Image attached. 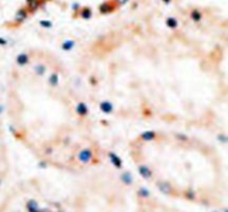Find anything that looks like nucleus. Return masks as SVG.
Returning <instances> with one entry per match:
<instances>
[{"label": "nucleus", "instance_id": "obj_25", "mask_svg": "<svg viewBox=\"0 0 228 212\" xmlns=\"http://www.w3.org/2000/svg\"><path fill=\"white\" fill-rule=\"evenodd\" d=\"M163 1H164L165 4H169V2H170V1H171V0H163Z\"/></svg>", "mask_w": 228, "mask_h": 212}, {"label": "nucleus", "instance_id": "obj_23", "mask_svg": "<svg viewBox=\"0 0 228 212\" xmlns=\"http://www.w3.org/2000/svg\"><path fill=\"white\" fill-rule=\"evenodd\" d=\"M129 0H115V2L117 4V6H124L126 5Z\"/></svg>", "mask_w": 228, "mask_h": 212}, {"label": "nucleus", "instance_id": "obj_24", "mask_svg": "<svg viewBox=\"0 0 228 212\" xmlns=\"http://www.w3.org/2000/svg\"><path fill=\"white\" fill-rule=\"evenodd\" d=\"M177 138H179L180 140H183V141H187V140H188V138H187L186 136H183L181 133H178V134H177Z\"/></svg>", "mask_w": 228, "mask_h": 212}, {"label": "nucleus", "instance_id": "obj_9", "mask_svg": "<svg viewBox=\"0 0 228 212\" xmlns=\"http://www.w3.org/2000/svg\"><path fill=\"white\" fill-rule=\"evenodd\" d=\"M108 157H109V159H110V162H112V165L116 167L117 169H121L122 168V160L117 155L115 152H109L108 153Z\"/></svg>", "mask_w": 228, "mask_h": 212}, {"label": "nucleus", "instance_id": "obj_1", "mask_svg": "<svg viewBox=\"0 0 228 212\" xmlns=\"http://www.w3.org/2000/svg\"><path fill=\"white\" fill-rule=\"evenodd\" d=\"M94 157V151L90 148H85L80 150L78 153V160L81 163H89Z\"/></svg>", "mask_w": 228, "mask_h": 212}, {"label": "nucleus", "instance_id": "obj_26", "mask_svg": "<svg viewBox=\"0 0 228 212\" xmlns=\"http://www.w3.org/2000/svg\"><path fill=\"white\" fill-rule=\"evenodd\" d=\"M214 212H219V211H214Z\"/></svg>", "mask_w": 228, "mask_h": 212}, {"label": "nucleus", "instance_id": "obj_19", "mask_svg": "<svg viewBox=\"0 0 228 212\" xmlns=\"http://www.w3.org/2000/svg\"><path fill=\"white\" fill-rule=\"evenodd\" d=\"M138 196L143 198V199H146V198H149L150 196V192H149L148 189H146L145 187H141V188H139V190L137 191Z\"/></svg>", "mask_w": 228, "mask_h": 212}, {"label": "nucleus", "instance_id": "obj_4", "mask_svg": "<svg viewBox=\"0 0 228 212\" xmlns=\"http://www.w3.org/2000/svg\"><path fill=\"white\" fill-rule=\"evenodd\" d=\"M157 187H158V189H159V191L163 194L170 196L173 193V187L167 181H158L157 182Z\"/></svg>", "mask_w": 228, "mask_h": 212}, {"label": "nucleus", "instance_id": "obj_5", "mask_svg": "<svg viewBox=\"0 0 228 212\" xmlns=\"http://www.w3.org/2000/svg\"><path fill=\"white\" fill-rule=\"evenodd\" d=\"M117 4L115 1L112 2H105V4H101L100 7H99V12L100 13H104V15H107V13H110L112 11H114L116 9Z\"/></svg>", "mask_w": 228, "mask_h": 212}, {"label": "nucleus", "instance_id": "obj_13", "mask_svg": "<svg viewBox=\"0 0 228 212\" xmlns=\"http://www.w3.org/2000/svg\"><path fill=\"white\" fill-rule=\"evenodd\" d=\"M27 1V11L35 12L40 6V0H26Z\"/></svg>", "mask_w": 228, "mask_h": 212}, {"label": "nucleus", "instance_id": "obj_14", "mask_svg": "<svg viewBox=\"0 0 228 212\" xmlns=\"http://www.w3.org/2000/svg\"><path fill=\"white\" fill-rule=\"evenodd\" d=\"M33 71H35V74L43 77V74L47 72V66L45 64H37L33 67Z\"/></svg>", "mask_w": 228, "mask_h": 212}, {"label": "nucleus", "instance_id": "obj_18", "mask_svg": "<svg viewBox=\"0 0 228 212\" xmlns=\"http://www.w3.org/2000/svg\"><path fill=\"white\" fill-rule=\"evenodd\" d=\"M92 16V11L90 8H84L80 10V17H82L84 19H89Z\"/></svg>", "mask_w": 228, "mask_h": 212}, {"label": "nucleus", "instance_id": "obj_10", "mask_svg": "<svg viewBox=\"0 0 228 212\" xmlns=\"http://www.w3.org/2000/svg\"><path fill=\"white\" fill-rule=\"evenodd\" d=\"M27 17H28V11H27L26 8L20 9V10L17 12L16 17H15V21H16L17 25H21L22 22L27 19Z\"/></svg>", "mask_w": 228, "mask_h": 212}, {"label": "nucleus", "instance_id": "obj_11", "mask_svg": "<svg viewBox=\"0 0 228 212\" xmlns=\"http://www.w3.org/2000/svg\"><path fill=\"white\" fill-rule=\"evenodd\" d=\"M156 137H157V132L153 131V130H149V131H145V132L141 133L139 138L145 142H148V141H153Z\"/></svg>", "mask_w": 228, "mask_h": 212}, {"label": "nucleus", "instance_id": "obj_6", "mask_svg": "<svg viewBox=\"0 0 228 212\" xmlns=\"http://www.w3.org/2000/svg\"><path fill=\"white\" fill-rule=\"evenodd\" d=\"M16 62L18 66L20 67H23V66H27L30 62V54L27 52H20L16 58Z\"/></svg>", "mask_w": 228, "mask_h": 212}, {"label": "nucleus", "instance_id": "obj_8", "mask_svg": "<svg viewBox=\"0 0 228 212\" xmlns=\"http://www.w3.org/2000/svg\"><path fill=\"white\" fill-rule=\"evenodd\" d=\"M76 112L77 114L81 118H86L89 113V109L86 105L85 102H79L77 106H76Z\"/></svg>", "mask_w": 228, "mask_h": 212}, {"label": "nucleus", "instance_id": "obj_22", "mask_svg": "<svg viewBox=\"0 0 228 212\" xmlns=\"http://www.w3.org/2000/svg\"><path fill=\"white\" fill-rule=\"evenodd\" d=\"M39 25H40L41 27H43V28H46V29H49V28H51V27H53V23H51V22H50V21H45V20H43V21L39 22Z\"/></svg>", "mask_w": 228, "mask_h": 212}, {"label": "nucleus", "instance_id": "obj_2", "mask_svg": "<svg viewBox=\"0 0 228 212\" xmlns=\"http://www.w3.org/2000/svg\"><path fill=\"white\" fill-rule=\"evenodd\" d=\"M26 209L28 212H49L47 208H43V209H40L38 202L33 199H30L28 200V202L26 203Z\"/></svg>", "mask_w": 228, "mask_h": 212}, {"label": "nucleus", "instance_id": "obj_3", "mask_svg": "<svg viewBox=\"0 0 228 212\" xmlns=\"http://www.w3.org/2000/svg\"><path fill=\"white\" fill-rule=\"evenodd\" d=\"M138 172L145 180H150L153 178V170L146 165H138Z\"/></svg>", "mask_w": 228, "mask_h": 212}, {"label": "nucleus", "instance_id": "obj_12", "mask_svg": "<svg viewBox=\"0 0 228 212\" xmlns=\"http://www.w3.org/2000/svg\"><path fill=\"white\" fill-rule=\"evenodd\" d=\"M120 180L122 181L124 184H126V186H131L134 183V177L129 171H125V172H122L121 175H120Z\"/></svg>", "mask_w": 228, "mask_h": 212}, {"label": "nucleus", "instance_id": "obj_21", "mask_svg": "<svg viewBox=\"0 0 228 212\" xmlns=\"http://www.w3.org/2000/svg\"><path fill=\"white\" fill-rule=\"evenodd\" d=\"M185 196L187 199H189V200H194V199L196 198V193L192 191V189H188V190L185 192Z\"/></svg>", "mask_w": 228, "mask_h": 212}, {"label": "nucleus", "instance_id": "obj_20", "mask_svg": "<svg viewBox=\"0 0 228 212\" xmlns=\"http://www.w3.org/2000/svg\"><path fill=\"white\" fill-rule=\"evenodd\" d=\"M190 17L194 21H200L202 18V13H200V11L199 10H192L190 13Z\"/></svg>", "mask_w": 228, "mask_h": 212}, {"label": "nucleus", "instance_id": "obj_15", "mask_svg": "<svg viewBox=\"0 0 228 212\" xmlns=\"http://www.w3.org/2000/svg\"><path fill=\"white\" fill-rule=\"evenodd\" d=\"M59 83V77L57 72H51L48 78V85L50 87H57Z\"/></svg>", "mask_w": 228, "mask_h": 212}, {"label": "nucleus", "instance_id": "obj_16", "mask_svg": "<svg viewBox=\"0 0 228 212\" xmlns=\"http://www.w3.org/2000/svg\"><path fill=\"white\" fill-rule=\"evenodd\" d=\"M75 41L74 40H66L63 45H61V49L64 50V51H70L71 49H74L75 48Z\"/></svg>", "mask_w": 228, "mask_h": 212}, {"label": "nucleus", "instance_id": "obj_7", "mask_svg": "<svg viewBox=\"0 0 228 212\" xmlns=\"http://www.w3.org/2000/svg\"><path fill=\"white\" fill-rule=\"evenodd\" d=\"M99 109H100L101 112H104V113H106V114H110V113H112L114 110H115L114 105L108 100L101 101L100 105H99Z\"/></svg>", "mask_w": 228, "mask_h": 212}, {"label": "nucleus", "instance_id": "obj_17", "mask_svg": "<svg viewBox=\"0 0 228 212\" xmlns=\"http://www.w3.org/2000/svg\"><path fill=\"white\" fill-rule=\"evenodd\" d=\"M166 25L169 27L170 29H176L178 27V20L174 17H169L166 19Z\"/></svg>", "mask_w": 228, "mask_h": 212}]
</instances>
